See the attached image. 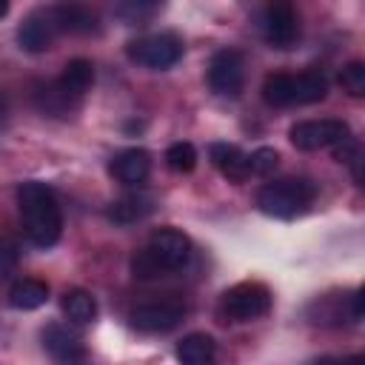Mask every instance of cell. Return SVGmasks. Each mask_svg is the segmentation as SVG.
Segmentation results:
<instances>
[{
  "label": "cell",
  "instance_id": "obj_13",
  "mask_svg": "<svg viewBox=\"0 0 365 365\" xmlns=\"http://www.w3.org/2000/svg\"><path fill=\"white\" fill-rule=\"evenodd\" d=\"M43 348L57 362H80V359H86L83 336L77 331H71L68 325H60V322H51V325L43 328Z\"/></svg>",
  "mask_w": 365,
  "mask_h": 365
},
{
  "label": "cell",
  "instance_id": "obj_17",
  "mask_svg": "<svg viewBox=\"0 0 365 365\" xmlns=\"http://www.w3.org/2000/svg\"><path fill=\"white\" fill-rule=\"evenodd\" d=\"M77 97H71L57 80L54 83H46V86H37L34 91V106L48 114V117H68L74 108H77Z\"/></svg>",
  "mask_w": 365,
  "mask_h": 365
},
{
  "label": "cell",
  "instance_id": "obj_30",
  "mask_svg": "<svg viewBox=\"0 0 365 365\" xmlns=\"http://www.w3.org/2000/svg\"><path fill=\"white\" fill-rule=\"evenodd\" d=\"M3 117H6V103L0 100V123H3Z\"/></svg>",
  "mask_w": 365,
  "mask_h": 365
},
{
  "label": "cell",
  "instance_id": "obj_15",
  "mask_svg": "<svg viewBox=\"0 0 365 365\" xmlns=\"http://www.w3.org/2000/svg\"><path fill=\"white\" fill-rule=\"evenodd\" d=\"M111 174L123 185H140L151 174V154L145 148H125L111 157Z\"/></svg>",
  "mask_w": 365,
  "mask_h": 365
},
{
  "label": "cell",
  "instance_id": "obj_7",
  "mask_svg": "<svg viewBox=\"0 0 365 365\" xmlns=\"http://www.w3.org/2000/svg\"><path fill=\"white\" fill-rule=\"evenodd\" d=\"M351 137V125L345 120H302L294 123L288 131V140L299 151H319L334 148Z\"/></svg>",
  "mask_w": 365,
  "mask_h": 365
},
{
  "label": "cell",
  "instance_id": "obj_22",
  "mask_svg": "<svg viewBox=\"0 0 365 365\" xmlns=\"http://www.w3.org/2000/svg\"><path fill=\"white\" fill-rule=\"evenodd\" d=\"M163 6H165V0H114V14L123 23L134 26V23H145V20L157 17L163 11Z\"/></svg>",
  "mask_w": 365,
  "mask_h": 365
},
{
  "label": "cell",
  "instance_id": "obj_20",
  "mask_svg": "<svg viewBox=\"0 0 365 365\" xmlns=\"http://www.w3.org/2000/svg\"><path fill=\"white\" fill-rule=\"evenodd\" d=\"M217 356V345L208 334H188L177 345V359L185 365H208Z\"/></svg>",
  "mask_w": 365,
  "mask_h": 365
},
{
  "label": "cell",
  "instance_id": "obj_8",
  "mask_svg": "<svg viewBox=\"0 0 365 365\" xmlns=\"http://www.w3.org/2000/svg\"><path fill=\"white\" fill-rule=\"evenodd\" d=\"M185 311L188 308L180 299H148L131 308V325L143 334H165L185 319Z\"/></svg>",
  "mask_w": 365,
  "mask_h": 365
},
{
  "label": "cell",
  "instance_id": "obj_26",
  "mask_svg": "<svg viewBox=\"0 0 365 365\" xmlns=\"http://www.w3.org/2000/svg\"><path fill=\"white\" fill-rule=\"evenodd\" d=\"M277 165H279V154L274 148H268V145H262V148L248 154V171L254 177H271L277 171Z\"/></svg>",
  "mask_w": 365,
  "mask_h": 365
},
{
  "label": "cell",
  "instance_id": "obj_21",
  "mask_svg": "<svg viewBox=\"0 0 365 365\" xmlns=\"http://www.w3.org/2000/svg\"><path fill=\"white\" fill-rule=\"evenodd\" d=\"M60 308L71 322H80V325H86V322H91L97 317V299L83 288L66 291L63 299H60Z\"/></svg>",
  "mask_w": 365,
  "mask_h": 365
},
{
  "label": "cell",
  "instance_id": "obj_12",
  "mask_svg": "<svg viewBox=\"0 0 365 365\" xmlns=\"http://www.w3.org/2000/svg\"><path fill=\"white\" fill-rule=\"evenodd\" d=\"M51 11L63 34H97L100 31V20L94 9L86 6L83 0H57L51 3Z\"/></svg>",
  "mask_w": 365,
  "mask_h": 365
},
{
  "label": "cell",
  "instance_id": "obj_3",
  "mask_svg": "<svg viewBox=\"0 0 365 365\" xmlns=\"http://www.w3.org/2000/svg\"><path fill=\"white\" fill-rule=\"evenodd\" d=\"M325 97H328V80L322 71H302V74L277 71V74H268L262 83V100L274 108L311 106Z\"/></svg>",
  "mask_w": 365,
  "mask_h": 365
},
{
  "label": "cell",
  "instance_id": "obj_18",
  "mask_svg": "<svg viewBox=\"0 0 365 365\" xmlns=\"http://www.w3.org/2000/svg\"><path fill=\"white\" fill-rule=\"evenodd\" d=\"M57 83L77 100L86 97V91L94 86V63L86 57H74L63 66V74L57 77Z\"/></svg>",
  "mask_w": 365,
  "mask_h": 365
},
{
  "label": "cell",
  "instance_id": "obj_24",
  "mask_svg": "<svg viewBox=\"0 0 365 365\" xmlns=\"http://www.w3.org/2000/svg\"><path fill=\"white\" fill-rule=\"evenodd\" d=\"M165 165L177 174H188L197 165V148L191 143H174L165 151Z\"/></svg>",
  "mask_w": 365,
  "mask_h": 365
},
{
  "label": "cell",
  "instance_id": "obj_19",
  "mask_svg": "<svg viewBox=\"0 0 365 365\" xmlns=\"http://www.w3.org/2000/svg\"><path fill=\"white\" fill-rule=\"evenodd\" d=\"M46 299H48V285L43 279H31V277L17 279L9 291V305L17 311H34V308L46 305Z\"/></svg>",
  "mask_w": 365,
  "mask_h": 365
},
{
  "label": "cell",
  "instance_id": "obj_10",
  "mask_svg": "<svg viewBox=\"0 0 365 365\" xmlns=\"http://www.w3.org/2000/svg\"><path fill=\"white\" fill-rule=\"evenodd\" d=\"M208 88L220 97H237L245 86V57L237 48H220L208 63Z\"/></svg>",
  "mask_w": 365,
  "mask_h": 365
},
{
  "label": "cell",
  "instance_id": "obj_16",
  "mask_svg": "<svg viewBox=\"0 0 365 365\" xmlns=\"http://www.w3.org/2000/svg\"><path fill=\"white\" fill-rule=\"evenodd\" d=\"M208 157L217 165V171L225 180H231V182H245L251 177V171H248V154H242L231 143H211Z\"/></svg>",
  "mask_w": 365,
  "mask_h": 365
},
{
  "label": "cell",
  "instance_id": "obj_29",
  "mask_svg": "<svg viewBox=\"0 0 365 365\" xmlns=\"http://www.w3.org/2000/svg\"><path fill=\"white\" fill-rule=\"evenodd\" d=\"M9 14V0H0V17H6Z\"/></svg>",
  "mask_w": 365,
  "mask_h": 365
},
{
  "label": "cell",
  "instance_id": "obj_28",
  "mask_svg": "<svg viewBox=\"0 0 365 365\" xmlns=\"http://www.w3.org/2000/svg\"><path fill=\"white\" fill-rule=\"evenodd\" d=\"M362 319V291H354L351 297V322H359Z\"/></svg>",
  "mask_w": 365,
  "mask_h": 365
},
{
  "label": "cell",
  "instance_id": "obj_2",
  "mask_svg": "<svg viewBox=\"0 0 365 365\" xmlns=\"http://www.w3.org/2000/svg\"><path fill=\"white\" fill-rule=\"evenodd\" d=\"M191 259V240L177 228H157L145 248L131 257V274L137 279H157L182 271Z\"/></svg>",
  "mask_w": 365,
  "mask_h": 365
},
{
  "label": "cell",
  "instance_id": "obj_6",
  "mask_svg": "<svg viewBox=\"0 0 365 365\" xmlns=\"http://www.w3.org/2000/svg\"><path fill=\"white\" fill-rule=\"evenodd\" d=\"M271 311V291L262 282H237L220 299V314L228 322H251Z\"/></svg>",
  "mask_w": 365,
  "mask_h": 365
},
{
  "label": "cell",
  "instance_id": "obj_4",
  "mask_svg": "<svg viewBox=\"0 0 365 365\" xmlns=\"http://www.w3.org/2000/svg\"><path fill=\"white\" fill-rule=\"evenodd\" d=\"M317 197V185L308 177H285L265 182L257 191V205L262 214L277 220H294L302 217Z\"/></svg>",
  "mask_w": 365,
  "mask_h": 365
},
{
  "label": "cell",
  "instance_id": "obj_11",
  "mask_svg": "<svg viewBox=\"0 0 365 365\" xmlns=\"http://www.w3.org/2000/svg\"><path fill=\"white\" fill-rule=\"evenodd\" d=\"M60 34H63V31H60V26H57V20H54L51 6L34 9V11L20 23V29H17V40H20V46H23L26 51H31V54H43V51H48Z\"/></svg>",
  "mask_w": 365,
  "mask_h": 365
},
{
  "label": "cell",
  "instance_id": "obj_9",
  "mask_svg": "<svg viewBox=\"0 0 365 365\" xmlns=\"http://www.w3.org/2000/svg\"><path fill=\"white\" fill-rule=\"evenodd\" d=\"M259 26H262V37L274 48H291L299 37V20L291 0H268L262 9Z\"/></svg>",
  "mask_w": 365,
  "mask_h": 365
},
{
  "label": "cell",
  "instance_id": "obj_5",
  "mask_svg": "<svg viewBox=\"0 0 365 365\" xmlns=\"http://www.w3.org/2000/svg\"><path fill=\"white\" fill-rule=\"evenodd\" d=\"M182 40L171 31H157V34H145V37H137L125 46V54L131 63L143 66V68H151V71H163V68H171L174 63H180L182 57Z\"/></svg>",
  "mask_w": 365,
  "mask_h": 365
},
{
  "label": "cell",
  "instance_id": "obj_23",
  "mask_svg": "<svg viewBox=\"0 0 365 365\" xmlns=\"http://www.w3.org/2000/svg\"><path fill=\"white\" fill-rule=\"evenodd\" d=\"M308 317L314 325H342V302L339 297H319L311 302Z\"/></svg>",
  "mask_w": 365,
  "mask_h": 365
},
{
  "label": "cell",
  "instance_id": "obj_14",
  "mask_svg": "<svg viewBox=\"0 0 365 365\" xmlns=\"http://www.w3.org/2000/svg\"><path fill=\"white\" fill-rule=\"evenodd\" d=\"M154 208H157L154 194H148V191H128V194L117 197L108 205V220L114 225H137L145 217H151Z\"/></svg>",
  "mask_w": 365,
  "mask_h": 365
},
{
  "label": "cell",
  "instance_id": "obj_27",
  "mask_svg": "<svg viewBox=\"0 0 365 365\" xmlns=\"http://www.w3.org/2000/svg\"><path fill=\"white\" fill-rule=\"evenodd\" d=\"M20 262V248L11 237H0V279H6Z\"/></svg>",
  "mask_w": 365,
  "mask_h": 365
},
{
  "label": "cell",
  "instance_id": "obj_1",
  "mask_svg": "<svg viewBox=\"0 0 365 365\" xmlns=\"http://www.w3.org/2000/svg\"><path fill=\"white\" fill-rule=\"evenodd\" d=\"M17 208L23 220V231L34 248H51L63 234V211L57 194L40 182L26 180L17 185Z\"/></svg>",
  "mask_w": 365,
  "mask_h": 365
},
{
  "label": "cell",
  "instance_id": "obj_25",
  "mask_svg": "<svg viewBox=\"0 0 365 365\" xmlns=\"http://www.w3.org/2000/svg\"><path fill=\"white\" fill-rule=\"evenodd\" d=\"M339 86H342L351 97H365V63L354 60V63L342 66V71H339Z\"/></svg>",
  "mask_w": 365,
  "mask_h": 365
}]
</instances>
